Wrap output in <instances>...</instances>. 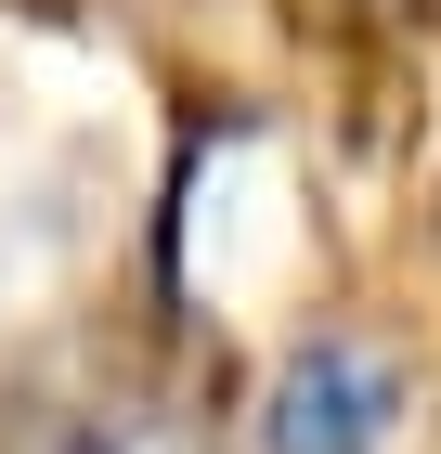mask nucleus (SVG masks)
Listing matches in <instances>:
<instances>
[{"mask_svg": "<svg viewBox=\"0 0 441 454\" xmlns=\"http://www.w3.org/2000/svg\"><path fill=\"white\" fill-rule=\"evenodd\" d=\"M390 416H403L390 364H376L364 338H311L299 364L272 377L260 442H272V454H390Z\"/></svg>", "mask_w": 441, "mask_h": 454, "instance_id": "obj_1", "label": "nucleus"}]
</instances>
